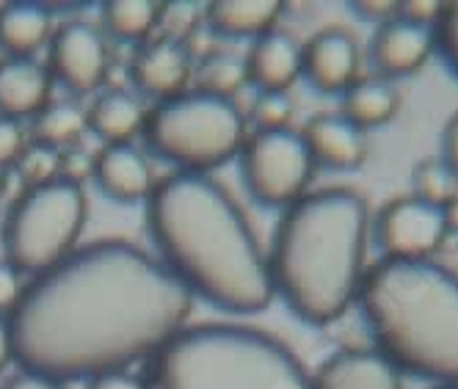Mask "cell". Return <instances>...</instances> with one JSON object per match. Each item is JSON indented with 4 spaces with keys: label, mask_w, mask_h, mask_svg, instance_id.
<instances>
[{
    "label": "cell",
    "mask_w": 458,
    "mask_h": 389,
    "mask_svg": "<svg viewBox=\"0 0 458 389\" xmlns=\"http://www.w3.org/2000/svg\"><path fill=\"white\" fill-rule=\"evenodd\" d=\"M193 296L157 257L124 241H97L34 276L9 315L14 359L55 381L97 378L166 345Z\"/></svg>",
    "instance_id": "cell-1"
},
{
    "label": "cell",
    "mask_w": 458,
    "mask_h": 389,
    "mask_svg": "<svg viewBox=\"0 0 458 389\" xmlns=\"http://www.w3.org/2000/svg\"><path fill=\"white\" fill-rule=\"evenodd\" d=\"M147 226L188 293L224 312H259L274 299L268 257L233 197L208 174L177 172L147 197Z\"/></svg>",
    "instance_id": "cell-2"
},
{
    "label": "cell",
    "mask_w": 458,
    "mask_h": 389,
    "mask_svg": "<svg viewBox=\"0 0 458 389\" xmlns=\"http://www.w3.org/2000/svg\"><path fill=\"white\" fill-rule=\"evenodd\" d=\"M368 202L348 188L307 193L282 216L268 271L274 293L310 326L345 315L365 279Z\"/></svg>",
    "instance_id": "cell-3"
},
{
    "label": "cell",
    "mask_w": 458,
    "mask_h": 389,
    "mask_svg": "<svg viewBox=\"0 0 458 389\" xmlns=\"http://www.w3.org/2000/svg\"><path fill=\"white\" fill-rule=\"evenodd\" d=\"M359 301L378 353L398 370L458 386V274L434 259H381Z\"/></svg>",
    "instance_id": "cell-4"
},
{
    "label": "cell",
    "mask_w": 458,
    "mask_h": 389,
    "mask_svg": "<svg viewBox=\"0 0 458 389\" xmlns=\"http://www.w3.org/2000/svg\"><path fill=\"white\" fill-rule=\"evenodd\" d=\"M147 389H312V376L276 337L233 323L180 329L149 356Z\"/></svg>",
    "instance_id": "cell-5"
},
{
    "label": "cell",
    "mask_w": 458,
    "mask_h": 389,
    "mask_svg": "<svg viewBox=\"0 0 458 389\" xmlns=\"http://www.w3.org/2000/svg\"><path fill=\"white\" fill-rule=\"evenodd\" d=\"M149 149L172 160L180 172L208 174L233 160L246 141V122L226 97L185 91L157 103L144 122Z\"/></svg>",
    "instance_id": "cell-6"
},
{
    "label": "cell",
    "mask_w": 458,
    "mask_h": 389,
    "mask_svg": "<svg viewBox=\"0 0 458 389\" xmlns=\"http://www.w3.org/2000/svg\"><path fill=\"white\" fill-rule=\"evenodd\" d=\"M86 216L83 185L53 180L28 188L14 202L4 226L6 263L30 276L55 268L75 251Z\"/></svg>",
    "instance_id": "cell-7"
},
{
    "label": "cell",
    "mask_w": 458,
    "mask_h": 389,
    "mask_svg": "<svg viewBox=\"0 0 458 389\" xmlns=\"http://www.w3.org/2000/svg\"><path fill=\"white\" fill-rule=\"evenodd\" d=\"M241 172L249 193L268 207H290L301 197L315 174V157L301 133L257 130L241 147Z\"/></svg>",
    "instance_id": "cell-8"
},
{
    "label": "cell",
    "mask_w": 458,
    "mask_h": 389,
    "mask_svg": "<svg viewBox=\"0 0 458 389\" xmlns=\"http://www.w3.org/2000/svg\"><path fill=\"white\" fill-rule=\"evenodd\" d=\"M450 233L447 207L417 197L392 199L376 221V238L386 259H428Z\"/></svg>",
    "instance_id": "cell-9"
},
{
    "label": "cell",
    "mask_w": 458,
    "mask_h": 389,
    "mask_svg": "<svg viewBox=\"0 0 458 389\" xmlns=\"http://www.w3.org/2000/svg\"><path fill=\"white\" fill-rule=\"evenodd\" d=\"M50 75L70 91L89 94L108 75V45L89 22H64L50 37Z\"/></svg>",
    "instance_id": "cell-10"
},
{
    "label": "cell",
    "mask_w": 458,
    "mask_h": 389,
    "mask_svg": "<svg viewBox=\"0 0 458 389\" xmlns=\"http://www.w3.org/2000/svg\"><path fill=\"white\" fill-rule=\"evenodd\" d=\"M359 72V45L340 28H326L301 47V75L320 94L348 91Z\"/></svg>",
    "instance_id": "cell-11"
},
{
    "label": "cell",
    "mask_w": 458,
    "mask_h": 389,
    "mask_svg": "<svg viewBox=\"0 0 458 389\" xmlns=\"http://www.w3.org/2000/svg\"><path fill=\"white\" fill-rule=\"evenodd\" d=\"M312 389H403V384L401 370L384 353L345 348L318 368Z\"/></svg>",
    "instance_id": "cell-12"
},
{
    "label": "cell",
    "mask_w": 458,
    "mask_h": 389,
    "mask_svg": "<svg viewBox=\"0 0 458 389\" xmlns=\"http://www.w3.org/2000/svg\"><path fill=\"white\" fill-rule=\"evenodd\" d=\"M191 75V58L182 50V45L166 39L144 45L133 55V63H130V80L136 83L141 94L155 97L157 103L185 94Z\"/></svg>",
    "instance_id": "cell-13"
},
{
    "label": "cell",
    "mask_w": 458,
    "mask_h": 389,
    "mask_svg": "<svg viewBox=\"0 0 458 389\" xmlns=\"http://www.w3.org/2000/svg\"><path fill=\"white\" fill-rule=\"evenodd\" d=\"M301 136L315 157V164H323L337 172H351L365 164L368 139L365 130H359L343 114H318L312 116Z\"/></svg>",
    "instance_id": "cell-14"
},
{
    "label": "cell",
    "mask_w": 458,
    "mask_h": 389,
    "mask_svg": "<svg viewBox=\"0 0 458 389\" xmlns=\"http://www.w3.org/2000/svg\"><path fill=\"white\" fill-rule=\"evenodd\" d=\"M434 47V28L395 17L376 30L370 55L384 75H411L428 61Z\"/></svg>",
    "instance_id": "cell-15"
},
{
    "label": "cell",
    "mask_w": 458,
    "mask_h": 389,
    "mask_svg": "<svg viewBox=\"0 0 458 389\" xmlns=\"http://www.w3.org/2000/svg\"><path fill=\"white\" fill-rule=\"evenodd\" d=\"M91 177L108 199L122 205L147 199L155 188L147 157L133 144H106L94 157Z\"/></svg>",
    "instance_id": "cell-16"
},
{
    "label": "cell",
    "mask_w": 458,
    "mask_h": 389,
    "mask_svg": "<svg viewBox=\"0 0 458 389\" xmlns=\"http://www.w3.org/2000/svg\"><path fill=\"white\" fill-rule=\"evenodd\" d=\"M246 63V80L259 91H287L301 75V45L284 30H268L254 39Z\"/></svg>",
    "instance_id": "cell-17"
},
{
    "label": "cell",
    "mask_w": 458,
    "mask_h": 389,
    "mask_svg": "<svg viewBox=\"0 0 458 389\" xmlns=\"http://www.w3.org/2000/svg\"><path fill=\"white\" fill-rule=\"evenodd\" d=\"M53 75L34 58L0 61V114L6 119L39 116L50 103Z\"/></svg>",
    "instance_id": "cell-18"
},
{
    "label": "cell",
    "mask_w": 458,
    "mask_h": 389,
    "mask_svg": "<svg viewBox=\"0 0 458 389\" xmlns=\"http://www.w3.org/2000/svg\"><path fill=\"white\" fill-rule=\"evenodd\" d=\"M202 17L218 37L259 39L276 28L282 17V4L279 0H216Z\"/></svg>",
    "instance_id": "cell-19"
},
{
    "label": "cell",
    "mask_w": 458,
    "mask_h": 389,
    "mask_svg": "<svg viewBox=\"0 0 458 389\" xmlns=\"http://www.w3.org/2000/svg\"><path fill=\"white\" fill-rule=\"evenodd\" d=\"M147 111L127 91H106L86 111V127L106 144H130L144 130Z\"/></svg>",
    "instance_id": "cell-20"
},
{
    "label": "cell",
    "mask_w": 458,
    "mask_h": 389,
    "mask_svg": "<svg viewBox=\"0 0 458 389\" xmlns=\"http://www.w3.org/2000/svg\"><path fill=\"white\" fill-rule=\"evenodd\" d=\"M53 37V17L42 4H6L0 9V47L9 58H30Z\"/></svg>",
    "instance_id": "cell-21"
},
{
    "label": "cell",
    "mask_w": 458,
    "mask_h": 389,
    "mask_svg": "<svg viewBox=\"0 0 458 389\" xmlns=\"http://www.w3.org/2000/svg\"><path fill=\"white\" fill-rule=\"evenodd\" d=\"M398 106H401V97L395 86H389L386 80H378V78H365V80H356L345 91L343 116L353 122L359 130H368V127L386 124L395 116Z\"/></svg>",
    "instance_id": "cell-22"
},
{
    "label": "cell",
    "mask_w": 458,
    "mask_h": 389,
    "mask_svg": "<svg viewBox=\"0 0 458 389\" xmlns=\"http://www.w3.org/2000/svg\"><path fill=\"white\" fill-rule=\"evenodd\" d=\"M160 4L152 0H108L103 4V25L119 42H144L157 28Z\"/></svg>",
    "instance_id": "cell-23"
},
{
    "label": "cell",
    "mask_w": 458,
    "mask_h": 389,
    "mask_svg": "<svg viewBox=\"0 0 458 389\" xmlns=\"http://www.w3.org/2000/svg\"><path fill=\"white\" fill-rule=\"evenodd\" d=\"M83 130H86V114L78 106L55 103V106H47L39 116H34L30 136H34V144L61 152V149H70L81 139Z\"/></svg>",
    "instance_id": "cell-24"
},
{
    "label": "cell",
    "mask_w": 458,
    "mask_h": 389,
    "mask_svg": "<svg viewBox=\"0 0 458 389\" xmlns=\"http://www.w3.org/2000/svg\"><path fill=\"white\" fill-rule=\"evenodd\" d=\"M411 182L414 197L437 207H447L458 193V174L445 160H422V164H417Z\"/></svg>",
    "instance_id": "cell-25"
},
{
    "label": "cell",
    "mask_w": 458,
    "mask_h": 389,
    "mask_svg": "<svg viewBox=\"0 0 458 389\" xmlns=\"http://www.w3.org/2000/svg\"><path fill=\"white\" fill-rule=\"evenodd\" d=\"M196 80L199 91L233 100V94L246 83V63L235 55H210L202 61Z\"/></svg>",
    "instance_id": "cell-26"
},
{
    "label": "cell",
    "mask_w": 458,
    "mask_h": 389,
    "mask_svg": "<svg viewBox=\"0 0 458 389\" xmlns=\"http://www.w3.org/2000/svg\"><path fill=\"white\" fill-rule=\"evenodd\" d=\"M12 169L20 174L25 188L47 185V182L58 180V152L50 149V147H42V144L30 141L22 149V155L17 157V164Z\"/></svg>",
    "instance_id": "cell-27"
},
{
    "label": "cell",
    "mask_w": 458,
    "mask_h": 389,
    "mask_svg": "<svg viewBox=\"0 0 458 389\" xmlns=\"http://www.w3.org/2000/svg\"><path fill=\"white\" fill-rule=\"evenodd\" d=\"M202 20V9L196 4H160L157 14V28H163V39L182 45L196 25Z\"/></svg>",
    "instance_id": "cell-28"
},
{
    "label": "cell",
    "mask_w": 458,
    "mask_h": 389,
    "mask_svg": "<svg viewBox=\"0 0 458 389\" xmlns=\"http://www.w3.org/2000/svg\"><path fill=\"white\" fill-rule=\"evenodd\" d=\"M293 106L287 91H259L251 106V119L259 130H284L293 119Z\"/></svg>",
    "instance_id": "cell-29"
},
{
    "label": "cell",
    "mask_w": 458,
    "mask_h": 389,
    "mask_svg": "<svg viewBox=\"0 0 458 389\" xmlns=\"http://www.w3.org/2000/svg\"><path fill=\"white\" fill-rule=\"evenodd\" d=\"M434 42L458 75V0L442 6V14L434 25Z\"/></svg>",
    "instance_id": "cell-30"
},
{
    "label": "cell",
    "mask_w": 458,
    "mask_h": 389,
    "mask_svg": "<svg viewBox=\"0 0 458 389\" xmlns=\"http://www.w3.org/2000/svg\"><path fill=\"white\" fill-rule=\"evenodd\" d=\"M25 147H28V141H25V127L17 119L0 116V172L12 169Z\"/></svg>",
    "instance_id": "cell-31"
},
{
    "label": "cell",
    "mask_w": 458,
    "mask_h": 389,
    "mask_svg": "<svg viewBox=\"0 0 458 389\" xmlns=\"http://www.w3.org/2000/svg\"><path fill=\"white\" fill-rule=\"evenodd\" d=\"M94 172V157L83 152L81 147H70L58 152V180L81 185L91 177Z\"/></svg>",
    "instance_id": "cell-32"
},
{
    "label": "cell",
    "mask_w": 458,
    "mask_h": 389,
    "mask_svg": "<svg viewBox=\"0 0 458 389\" xmlns=\"http://www.w3.org/2000/svg\"><path fill=\"white\" fill-rule=\"evenodd\" d=\"M22 274L14 266H9L6 259H0V315L9 317L14 312V307L22 299Z\"/></svg>",
    "instance_id": "cell-33"
},
{
    "label": "cell",
    "mask_w": 458,
    "mask_h": 389,
    "mask_svg": "<svg viewBox=\"0 0 458 389\" xmlns=\"http://www.w3.org/2000/svg\"><path fill=\"white\" fill-rule=\"evenodd\" d=\"M442 6L445 4H439V0H406V4H401L398 17L417 22V25H425V28H434L439 14H442Z\"/></svg>",
    "instance_id": "cell-34"
},
{
    "label": "cell",
    "mask_w": 458,
    "mask_h": 389,
    "mask_svg": "<svg viewBox=\"0 0 458 389\" xmlns=\"http://www.w3.org/2000/svg\"><path fill=\"white\" fill-rule=\"evenodd\" d=\"M351 6L362 20H373L381 25L395 20L401 12V4H395V0H359V4H351Z\"/></svg>",
    "instance_id": "cell-35"
},
{
    "label": "cell",
    "mask_w": 458,
    "mask_h": 389,
    "mask_svg": "<svg viewBox=\"0 0 458 389\" xmlns=\"http://www.w3.org/2000/svg\"><path fill=\"white\" fill-rule=\"evenodd\" d=\"M89 389H147V381L141 376H133L127 370H119V373H106V376H97V378H89Z\"/></svg>",
    "instance_id": "cell-36"
},
{
    "label": "cell",
    "mask_w": 458,
    "mask_h": 389,
    "mask_svg": "<svg viewBox=\"0 0 458 389\" xmlns=\"http://www.w3.org/2000/svg\"><path fill=\"white\" fill-rule=\"evenodd\" d=\"M4 389H67V386H64V381H55L50 376L22 370V373L12 376Z\"/></svg>",
    "instance_id": "cell-37"
},
{
    "label": "cell",
    "mask_w": 458,
    "mask_h": 389,
    "mask_svg": "<svg viewBox=\"0 0 458 389\" xmlns=\"http://www.w3.org/2000/svg\"><path fill=\"white\" fill-rule=\"evenodd\" d=\"M445 164L458 174V111L453 114V119L445 127Z\"/></svg>",
    "instance_id": "cell-38"
},
{
    "label": "cell",
    "mask_w": 458,
    "mask_h": 389,
    "mask_svg": "<svg viewBox=\"0 0 458 389\" xmlns=\"http://www.w3.org/2000/svg\"><path fill=\"white\" fill-rule=\"evenodd\" d=\"M14 359V342H12V329H9V317L0 315V370Z\"/></svg>",
    "instance_id": "cell-39"
},
{
    "label": "cell",
    "mask_w": 458,
    "mask_h": 389,
    "mask_svg": "<svg viewBox=\"0 0 458 389\" xmlns=\"http://www.w3.org/2000/svg\"><path fill=\"white\" fill-rule=\"evenodd\" d=\"M437 389H458V386H437Z\"/></svg>",
    "instance_id": "cell-40"
},
{
    "label": "cell",
    "mask_w": 458,
    "mask_h": 389,
    "mask_svg": "<svg viewBox=\"0 0 458 389\" xmlns=\"http://www.w3.org/2000/svg\"><path fill=\"white\" fill-rule=\"evenodd\" d=\"M0 199H4V188H0Z\"/></svg>",
    "instance_id": "cell-41"
}]
</instances>
